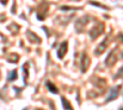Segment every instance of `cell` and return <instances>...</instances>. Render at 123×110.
<instances>
[{"mask_svg": "<svg viewBox=\"0 0 123 110\" xmlns=\"http://www.w3.org/2000/svg\"><path fill=\"white\" fill-rule=\"evenodd\" d=\"M104 32V25L102 23H98V25H95L92 27V29L90 31V36H91V39H96L98 34H101Z\"/></svg>", "mask_w": 123, "mask_h": 110, "instance_id": "6da1fadb", "label": "cell"}, {"mask_svg": "<svg viewBox=\"0 0 123 110\" xmlns=\"http://www.w3.org/2000/svg\"><path fill=\"white\" fill-rule=\"evenodd\" d=\"M22 68H24V72H25V81H26V78H27V68H26V66H24Z\"/></svg>", "mask_w": 123, "mask_h": 110, "instance_id": "7c38bea8", "label": "cell"}, {"mask_svg": "<svg viewBox=\"0 0 123 110\" xmlns=\"http://www.w3.org/2000/svg\"><path fill=\"white\" fill-rule=\"evenodd\" d=\"M17 60H18V55H16V54H12L11 56L9 58V61L10 63H16Z\"/></svg>", "mask_w": 123, "mask_h": 110, "instance_id": "8fae6325", "label": "cell"}, {"mask_svg": "<svg viewBox=\"0 0 123 110\" xmlns=\"http://www.w3.org/2000/svg\"><path fill=\"white\" fill-rule=\"evenodd\" d=\"M0 1H1V4H3V5H6V3H7V0H0Z\"/></svg>", "mask_w": 123, "mask_h": 110, "instance_id": "4fadbf2b", "label": "cell"}, {"mask_svg": "<svg viewBox=\"0 0 123 110\" xmlns=\"http://www.w3.org/2000/svg\"><path fill=\"white\" fill-rule=\"evenodd\" d=\"M106 47H107V38H105V39H104V42H102V43L98 45V48L95 50V55H100V54H102V53L105 52Z\"/></svg>", "mask_w": 123, "mask_h": 110, "instance_id": "277c9868", "label": "cell"}, {"mask_svg": "<svg viewBox=\"0 0 123 110\" xmlns=\"http://www.w3.org/2000/svg\"><path fill=\"white\" fill-rule=\"evenodd\" d=\"M116 60H117V55H115V50H113V52L108 55V58L106 59V64H107L108 66H112V65L116 63Z\"/></svg>", "mask_w": 123, "mask_h": 110, "instance_id": "5b68a950", "label": "cell"}, {"mask_svg": "<svg viewBox=\"0 0 123 110\" xmlns=\"http://www.w3.org/2000/svg\"><path fill=\"white\" fill-rule=\"evenodd\" d=\"M62 102H63V108H64L65 110H73V108H71L70 103L67 100V99H65L64 97H62Z\"/></svg>", "mask_w": 123, "mask_h": 110, "instance_id": "ba28073f", "label": "cell"}, {"mask_svg": "<svg viewBox=\"0 0 123 110\" xmlns=\"http://www.w3.org/2000/svg\"><path fill=\"white\" fill-rule=\"evenodd\" d=\"M117 97H118V88H113V89L111 91V95L107 98L106 102H112V100H113V99H116Z\"/></svg>", "mask_w": 123, "mask_h": 110, "instance_id": "8992f818", "label": "cell"}, {"mask_svg": "<svg viewBox=\"0 0 123 110\" xmlns=\"http://www.w3.org/2000/svg\"><path fill=\"white\" fill-rule=\"evenodd\" d=\"M28 39H31V41H35V42H37V43H39V42H41V39H39V38H37V37H36V34H35V33H32V32H28Z\"/></svg>", "mask_w": 123, "mask_h": 110, "instance_id": "9c48e42d", "label": "cell"}, {"mask_svg": "<svg viewBox=\"0 0 123 110\" xmlns=\"http://www.w3.org/2000/svg\"><path fill=\"white\" fill-rule=\"evenodd\" d=\"M17 72H16V70H14V71L9 75V81H14V79H16L17 78V75H16Z\"/></svg>", "mask_w": 123, "mask_h": 110, "instance_id": "30bf717a", "label": "cell"}, {"mask_svg": "<svg viewBox=\"0 0 123 110\" xmlns=\"http://www.w3.org/2000/svg\"><path fill=\"white\" fill-rule=\"evenodd\" d=\"M89 65H90V59L86 54H83L81 56V71L85 72L86 70L89 68Z\"/></svg>", "mask_w": 123, "mask_h": 110, "instance_id": "7a4b0ae2", "label": "cell"}, {"mask_svg": "<svg viewBox=\"0 0 123 110\" xmlns=\"http://www.w3.org/2000/svg\"><path fill=\"white\" fill-rule=\"evenodd\" d=\"M67 50H68V43L67 42H63V43H62V45L59 47V49H58V58L59 59H63L64 55H65V53H67Z\"/></svg>", "mask_w": 123, "mask_h": 110, "instance_id": "3957f363", "label": "cell"}, {"mask_svg": "<svg viewBox=\"0 0 123 110\" xmlns=\"http://www.w3.org/2000/svg\"><path fill=\"white\" fill-rule=\"evenodd\" d=\"M25 110H27V109H25Z\"/></svg>", "mask_w": 123, "mask_h": 110, "instance_id": "5bb4252c", "label": "cell"}, {"mask_svg": "<svg viewBox=\"0 0 123 110\" xmlns=\"http://www.w3.org/2000/svg\"><path fill=\"white\" fill-rule=\"evenodd\" d=\"M47 88L49 89V92H52L53 94H57V93H58V88H57L52 82H47Z\"/></svg>", "mask_w": 123, "mask_h": 110, "instance_id": "52a82bcc", "label": "cell"}]
</instances>
